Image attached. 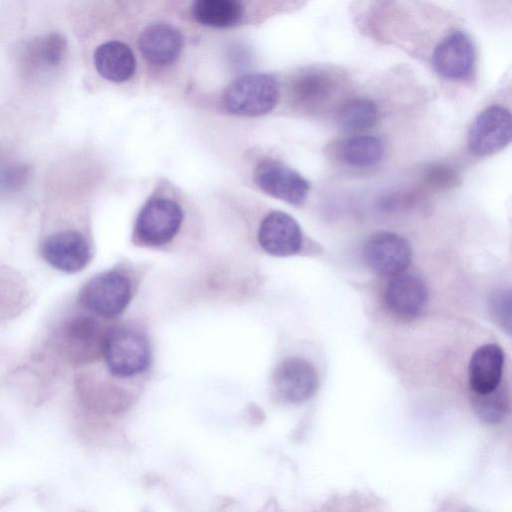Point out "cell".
<instances>
[{
    "instance_id": "11",
    "label": "cell",
    "mask_w": 512,
    "mask_h": 512,
    "mask_svg": "<svg viewBox=\"0 0 512 512\" xmlns=\"http://www.w3.org/2000/svg\"><path fill=\"white\" fill-rule=\"evenodd\" d=\"M184 47L182 33L175 26L157 22L146 26L139 34L138 49L146 61L155 67H167L180 57Z\"/></svg>"
},
{
    "instance_id": "7",
    "label": "cell",
    "mask_w": 512,
    "mask_h": 512,
    "mask_svg": "<svg viewBox=\"0 0 512 512\" xmlns=\"http://www.w3.org/2000/svg\"><path fill=\"white\" fill-rule=\"evenodd\" d=\"M511 139V114L506 108L494 105L476 117L469 131L468 144L474 154L487 156L505 148Z\"/></svg>"
},
{
    "instance_id": "22",
    "label": "cell",
    "mask_w": 512,
    "mask_h": 512,
    "mask_svg": "<svg viewBox=\"0 0 512 512\" xmlns=\"http://www.w3.org/2000/svg\"><path fill=\"white\" fill-rule=\"evenodd\" d=\"M65 51V39L60 34L51 33L35 42V45L32 47V56L41 65L53 67L62 61Z\"/></svg>"
},
{
    "instance_id": "1",
    "label": "cell",
    "mask_w": 512,
    "mask_h": 512,
    "mask_svg": "<svg viewBox=\"0 0 512 512\" xmlns=\"http://www.w3.org/2000/svg\"><path fill=\"white\" fill-rule=\"evenodd\" d=\"M279 97V83L273 75L247 73L234 79L225 88L222 104L230 114L256 117L272 111Z\"/></svg>"
},
{
    "instance_id": "18",
    "label": "cell",
    "mask_w": 512,
    "mask_h": 512,
    "mask_svg": "<svg viewBox=\"0 0 512 512\" xmlns=\"http://www.w3.org/2000/svg\"><path fill=\"white\" fill-rule=\"evenodd\" d=\"M334 79L321 70L301 72L292 82V100L304 108L315 107L326 101L334 89Z\"/></svg>"
},
{
    "instance_id": "5",
    "label": "cell",
    "mask_w": 512,
    "mask_h": 512,
    "mask_svg": "<svg viewBox=\"0 0 512 512\" xmlns=\"http://www.w3.org/2000/svg\"><path fill=\"white\" fill-rule=\"evenodd\" d=\"M106 331L88 315L65 320L56 331L59 351L74 363H87L102 354Z\"/></svg>"
},
{
    "instance_id": "17",
    "label": "cell",
    "mask_w": 512,
    "mask_h": 512,
    "mask_svg": "<svg viewBox=\"0 0 512 512\" xmlns=\"http://www.w3.org/2000/svg\"><path fill=\"white\" fill-rule=\"evenodd\" d=\"M503 350L496 344H485L475 350L468 367L469 384L475 394L496 389L501 382Z\"/></svg>"
},
{
    "instance_id": "4",
    "label": "cell",
    "mask_w": 512,
    "mask_h": 512,
    "mask_svg": "<svg viewBox=\"0 0 512 512\" xmlns=\"http://www.w3.org/2000/svg\"><path fill=\"white\" fill-rule=\"evenodd\" d=\"M264 0H191L190 14L200 25L229 29L266 17Z\"/></svg>"
},
{
    "instance_id": "21",
    "label": "cell",
    "mask_w": 512,
    "mask_h": 512,
    "mask_svg": "<svg viewBox=\"0 0 512 512\" xmlns=\"http://www.w3.org/2000/svg\"><path fill=\"white\" fill-rule=\"evenodd\" d=\"M509 402L505 390L500 385L485 394H476L474 409L477 416L485 423L500 422L508 412Z\"/></svg>"
},
{
    "instance_id": "6",
    "label": "cell",
    "mask_w": 512,
    "mask_h": 512,
    "mask_svg": "<svg viewBox=\"0 0 512 512\" xmlns=\"http://www.w3.org/2000/svg\"><path fill=\"white\" fill-rule=\"evenodd\" d=\"M182 220L183 212L178 203L163 197L152 198L137 216L135 236L147 246H162L176 236Z\"/></svg>"
},
{
    "instance_id": "13",
    "label": "cell",
    "mask_w": 512,
    "mask_h": 512,
    "mask_svg": "<svg viewBox=\"0 0 512 512\" xmlns=\"http://www.w3.org/2000/svg\"><path fill=\"white\" fill-rule=\"evenodd\" d=\"M258 242L270 255L291 256L301 249L302 232L292 216L282 211H272L260 224Z\"/></svg>"
},
{
    "instance_id": "16",
    "label": "cell",
    "mask_w": 512,
    "mask_h": 512,
    "mask_svg": "<svg viewBox=\"0 0 512 512\" xmlns=\"http://www.w3.org/2000/svg\"><path fill=\"white\" fill-rule=\"evenodd\" d=\"M93 63L105 80L123 83L136 71V58L130 46L120 40L106 41L94 50Z\"/></svg>"
},
{
    "instance_id": "19",
    "label": "cell",
    "mask_w": 512,
    "mask_h": 512,
    "mask_svg": "<svg viewBox=\"0 0 512 512\" xmlns=\"http://www.w3.org/2000/svg\"><path fill=\"white\" fill-rule=\"evenodd\" d=\"M381 141L370 135L351 137L342 142L339 148L341 159L353 167H369L383 157Z\"/></svg>"
},
{
    "instance_id": "24",
    "label": "cell",
    "mask_w": 512,
    "mask_h": 512,
    "mask_svg": "<svg viewBox=\"0 0 512 512\" xmlns=\"http://www.w3.org/2000/svg\"><path fill=\"white\" fill-rule=\"evenodd\" d=\"M426 183L435 190H446L456 185L457 173L450 166L437 164L431 166L425 173Z\"/></svg>"
},
{
    "instance_id": "8",
    "label": "cell",
    "mask_w": 512,
    "mask_h": 512,
    "mask_svg": "<svg viewBox=\"0 0 512 512\" xmlns=\"http://www.w3.org/2000/svg\"><path fill=\"white\" fill-rule=\"evenodd\" d=\"M254 179L266 194L292 205L302 204L310 189L307 180L299 173L270 159L257 165Z\"/></svg>"
},
{
    "instance_id": "3",
    "label": "cell",
    "mask_w": 512,
    "mask_h": 512,
    "mask_svg": "<svg viewBox=\"0 0 512 512\" xmlns=\"http://www.w3.org/2000/svg\"><path fill=\"white\" fill-rule=\"evenodd\" d=\"M130 299V281L118 271H107L94 276L81 288L78 295V301L85 309L104 318L121 314Z\"/></svg>"
},
{
    "instance_id": "9",
    "label": "cell",
    "mask_w": 512,
    "mask_h": 512,
    "mask_svg": "<svg viewBox=\"0 0 512 512\" xmlns=\"http://www.w3.org/2000/svg\"><path fill=\"white\" fill-rule=\"evenodd\" d=\"M367 265L380 275H396L403 272L411 261L412 251L402 236L391 232L372 235L363 249Z\"/></svg>"
},
{
    "instance_id": "23",
    "label": "cell",
    "mask_w": 512,
    "mask_h": 512,
    "mask_svg": "<svg viewBox=\"0 0 512 512\" xmlns=\"http://www.w3.org/2000/svg\"><path fill=\"white\" fill-rule=\"evenodd\" d=\"M490 311L493 319L509 335L511 333V292L495 291L490 298Z\"/></svg>"
},
{
    "instance_id": "15",
    "label": "cell",
    "mask_w": 512,
    "mask_h": 512,
    "mask_svg": "<svg viewBox=\"0 0 512 512\" xmlns=\"http://www.w3.org/2000/svg\"><path fill=\"white\" fill-rule=\"evenodd\" d=\"M385 301L395 314L415 317L428 301V289L420 277L400 272L389 281L385 290Z\"/></svg>"
},
{
    "instance_id": "2",
    "label": "cell",
    "mask_w": 512,
    "mask_h": 512,
    "mask_svg": "<svg viewBox=\"0 0 512 512\" xmlns=\"http://www.w3.org/2000/svg\"><path fill=\"white\" fill-rule=\"evenodd\" d=\"M102 355L113 376L130 378L146 370L150 348L147 338L140 331L118 326L106 331Z\"/></svg>"
},
{
    "instance_id": "14",
    "label": "cell",
    "mask_w": 512,
    "mask_h": 512,
    "mask_svg": "<svg viewBox=\"0 0 512 512\" xmlns=\"http://www.w3.org/2000/svg\"><path fill=\"white\" fill-rule=\"evenodd\" d=\"M273 384L284 400L301 403L308 400L316 391L318 376L310 362L294 357L282 361L276 367Z\"/></svg>"
},
{
    "instance_id": "20",
    "label": "cell",
    "mask_w": 512,
    "mask_h": 512,
    "mask_svg": "<svg viewBox=\"0 0 512 512\" xmlns=\"http://www.w3.org/2000/svg\"><path fill=\"white\" fill-rule=\"evenodd\" d=\"M379 110L374 101L367 98H355L346 102L338 113L339 125L350 131H361L374 126Z\"/></svg>"
},
{
    "instance_id": "12",
    "label": "cell",
    "mask_w": 512,
    "mask_h": 512,
    "mask_svg": "<svg viewBox=\"0 0 512 512\" xmlns=\"http://www.w3.org/2000/svg\"><path fill=\"white\" fill-rule=\"evenodd\" d=\"M475 64V48L462 31H454L437 45L433 53V66L442 77L450 80L468 78Z\"/></svg>"
},
{
    "instance_id": "10",
    "label": "cell",
    "mask_w": 512,
    "mask_h": 512,
    "mask_svg": "<svg viewBox=\"0 0 512 512\" xmlns=\"http://www.w3.org/2000/svg\"><path fill=\"white\" fill-rule=\"evenodd\" d=\"M42 256L53 268L71 274L87 266L91 259V249L80 232L64 230L53 233L45 239Z\"/></svg>"
}]
</instances>
